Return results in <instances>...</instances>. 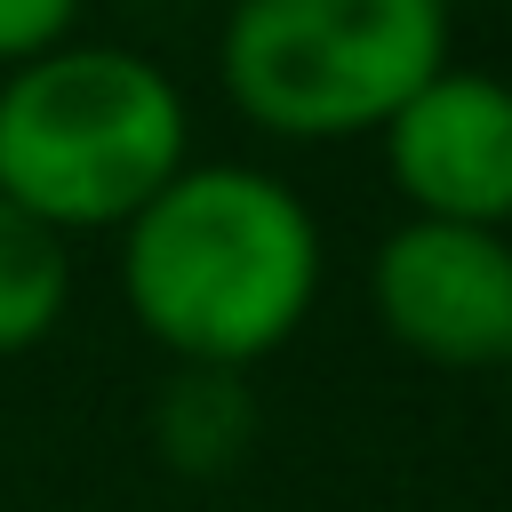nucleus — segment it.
<instances>
[{
  "mask_svg": "<svg viewBox=\"0 0 512 512\" xmlns=\"http://www.w3.org/2000/svg\"><path fill=\"white\" fill-rule=\"evenodd\" d=\"M248 392H240V376L232 368H184L176 384H168V400H160V448H168V464H184V472H216V464H232L240 456V440H248Z\"/></svg>",
  "mask_w": 512,
  "mask_h": 512,
  "instance_id": "nucleus-7",
  "label": "nucleus"
},
{
  "mask_svg": "<svg viewBox=\"0 0 512 512\" xmlns=\"http://www.w3.org/2000/svg\"><path fill=\"white\" fill-rule=\"evenodd\" d=\"M72 304V240L0 192V360L56 336Z\"/></svg>",
  "mask_w": 512,
  "mask_h": 512,
  "instance_id": "nucleus-6",
  "label": "nucleus"
},
{
  "mask_svg": "<svg viewBox=\"0 0 512 512\" xmlns=\"http://www.w3.org/2000/svg\"><path fill=\"white\" fill-rule=\"evenodd\" d=\"M320 216L248 160H184L120 224L128 320L184 368L272 360L320 296Z\"/></svg>",
  "mask_w": 512,
  "mask_h": 512,
  "instance_id": "nucleus-1",
  "label": "nucleus"
},
{
  "mask_svg": "<svg viewBox=\"0 0 512 512\" xmlns=\"http://www.w3.org/2000/svg\"><path fill=\"white\" fill-rule=\"evenodd\" d=\"M448 64V0H232L216 80L280 144L376 136Z\"/></svg>",
  "mask_w": 512,
  "mask_h": 512,
  "instance_id": "nucleus-3",
  "label": "nucleus"
},
{
  "mask_svg": "<svg viewBox=\"0 0 512 512\" xmlns=\"http://www.w3.org/2000/svg\"><path fill=\"white\" fill-rule=\"evenodd\" d=\"M368 304L384 336L432 368L512 360V232L408 216L368 256Z\"/></svg>",
  "mask_w": 512,
  "mask_h": 512,
  "instance_id": "nucleus-4",
  "label": "nucleus"
},
{
  "mask_svg": "<svg viewBox=\"0 0 512 512\" xmlns=\"http://www.w3.org/2000/svg\"><path fill=\"white\" fill-rule=\"evenodd\" d=\"M376 136L408 216L512 224V80L448 56Z\"/></svg>",
  "mask_w": 512,
  "mask_h": 512,
  "instance_id": "nucleus-5",
  "label": "nucleus"
},
{
  "mask_svg": "<svg viewBox=\"0 0 512 512\" xmlns=\"http://www.w3.org/2000/svg\"><path fill=\"white\" fill-rule=\"evenodd\" d=\"M504 376H512V360H504Z\"/></svg>",
  "mask_w": 512,
  "mask_h": 512,
  "instance_id": "nucleus-9",
  "label": "nucleus"
},
{
  "mask_svg": "<svg viewBox=\"0 0 512 512\" xmlns=\"http://www.w3.org/2000/svg\"><path fill=\"white\" fill-rule=\"evenodd\" d=\"M192 160V112L168 64L64 40L16 72H0V192L40 224L120 232L176 168Z\"/></svg>",
  "mask_w": 512,
  "mask_h": 512,
  "instance_id": "nucleus-2",
  "label": "nucleus"
},
{
  "mask_svg": "<svg viewBox=\"0 0 512 512\" xmlns=\"http://www.w3.org/2000/svg\"><path fill=\"white\" fill-rule=\"evenodd\" d=\"M80 24V0H0V72L64 48Z\"/></svg>",
  "mask_w": 512,
  "mask_h": 512,
  "instance_id": "nucleus-8",
  "label": "nucleus"
}]
</instances>
